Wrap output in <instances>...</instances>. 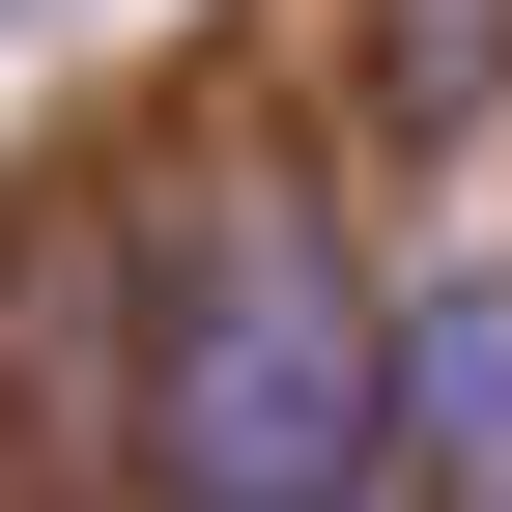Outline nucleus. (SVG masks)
Listing matches in <instances>:
<instances>
[{"label": "nucleus", "mask_w": 512, "mask_h": 512, "mask_svg": "<svg viewBox=\"0 0 512 512\" xmlns=\"http://www.w3.org/2000/svg\"><path fill=\"white\" fill-rule=\"evenodd\" d=\"M484 427H512V313H484V256H427V342H370V456H427V512H484Z\"/></svg>", "instance_id": "nucleus-1"}]
</instances>
